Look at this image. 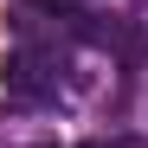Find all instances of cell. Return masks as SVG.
<instances>
[{
    "label": "cell",
    "instance_id": "cell-1",
    "mask_svg": "<svg viewBox=\"0 0 148 148\" xmlns=\"http://www.w3.org/2000/svg\"><path fill=\"white\" fill-rule=\"evenodd\" d=\"M64 84V58L52 52V45H19V52H7V103H52Z\"/></svg>",
    "mask_w": 148,
    "mask_h": 148
},
{
    "label": "cell",
    "instance_id": "cell-2",
    "mask_svg": "<svg viewBox=\"0 0 148 148\" xmlns=\"http://www.w3.org/2000/svg\"><path fill=\"white\" fill-rule=\"evenodd\" d=\"M32 7H45V13H84V0H32Z\"/></svg>",
    "mask_w": 148,
    "mask_h": 148
},
{
    "label": "cell",
    "instance_id": "cell-3",
    "mask_svg": "<svg viewBox=\"0 0 148 148\" xmlns=\"http://www.w3.org/2000/svg\"><path fill=\"white\" fill-rule=\"evenodd\" d=\"M84 148H142L135 135H122V142H84Z\"/></svg>",
    "mask_w": 148,
    "mask_h": 148
}]
</instances>
